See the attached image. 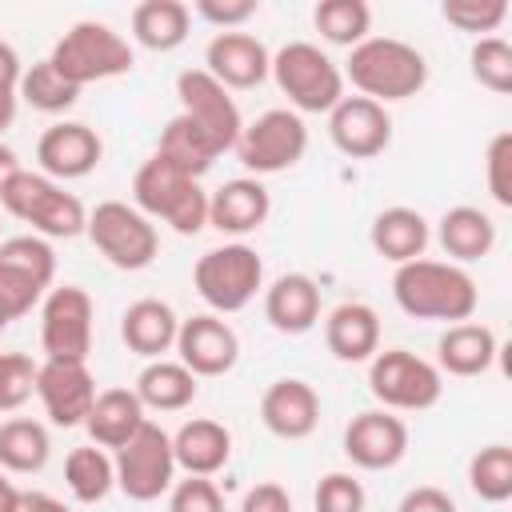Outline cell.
<instances>
[{"mask_svg":"<svg viewBox=\"0 0 512 512\" xmlns=\"http://www.w3.org/2000/svg\"><path fill=\"white\" fill-rule=\"evenodd\" d=\"M392 300L412 320L460 324V320H472V312L480 304V288H476V280L460 264L416 256L408 264H396V272H392Z\"/></svg>","mask_w":512,"mask_h":512,"instance_id":"1","label":"cell"},{"mask_svg":"<svg viewBox=\"0 0 512 512\" xmlns=\"http://www.w3.org/2000/svg\"><path fill=\"white\" fill-rule=\"evenodd\" d=\"M352 88L376 104L408 100L424 92L428 84V60L416 44L396 40V36H368L356 48H348V64L340 68Z\"/></svg>","mask_w":512,"mask_h":512,"instance_id":"2","label":"cell"},{"mask_svg":"<svg viewBox=\"0 0 512 512\" xmlns=\"http://www.w3.org/2000/svg\"><path fill=\"white\" fill-rule=\"evenodd\" d=\"M0 208L8 216H16L20 224H28L44 240H72L88 224V208L80 204V196L64 192V184H56L32 168H16L4 180Z\"/></svg>","mask_w":512,"mask_h":512,"instance_id":"3","label":"cell"},{"mask_svg":"<svg viewBox=\"0 0 512 512\" xmlns=\"http://www.w3.org/2000/svg\"><path fill=\"white\" fill-rule=\"evenodd\" d=\"M48 64L76 88L128 76L136 64L132 44L104 20H76L48 52Z\"/></svg>","mask_w":512,"mask_h":512,"instance_id":"4","label":"cell"},{"mask_svg":"<svg viewBox=\"0 0 512 512\" xmlns=\"http://www.w3.org/2000/svg\"><path fill=\"white\" fill-rule=\"evenodd\" d=\"M132 200L148 220H164L180 236H196L200 228H208V192L200 188V180L184 176L156 152L136 168Z\"/></svg>","mask_w":512,"mask_h":512,"instance_id":"5","label":"cell"},{"mask_svg":"<svg viewBox=\"0 0 512 512\" xmlns=\"http://www.w3.org/2000/svg\"><path fill=\"white\" fill-rule=\"evenodd\" d=\"M268 76L288 96L292 112H332L344 100V72L340 64L312 40H292L272 56Z\"/></svg>","mask_w":512,"mask_h":512,"instance_id":"6","label":"cell"},{"mask_svg":"<svg viewBox=\"0 0 512 512\" xmlns=\"http://www.w3.org/2000/svg\"><path fill=\"white\" fill-rule=\"evenodd\" d=\"M192 284H196V296L216 316H228V312L248 308L256 300V292L264 288V260H260V252L252 244L232 240V244L208 248L196 260Z\"/></svg>","mask_w":512,"mask_h":512,"instance_id":"7","label":"cell"},{"mask_svg":"<svg viewBox=\"0 0 512 512\" xmlns=\"http://www.w3.org/2000/svg\"><path fill=\"white\" fill-rule=\"evenodd\" d=\"M92 248L120 272H140L156 260L160 252V232L156 224L128 200H100L92 212H88V224H84Z\"/></svg>","mask_w":512,"mask_h":512,"instance_id":"8","label":"cell"},{"mask_svg":"<svg viewBox=\"0 0 512 512\" xmlns=\"http://www.w3.org/2000/svg\"><path fill=\"white\" fill-rule=\"evenodd\" d=\"M368 392L388 412H424L444 396V372L408 348H384L368 360Z\"/></svg>","mask_w":512,"mask_h":512,"instance_id":"9","label":"cell"},{"mask_svg":"<svg viewBox=\"0 0 512 512\" xmlns=\"http://www.w3.org/2000/svg\"><path fill=\"white\" fill-rule=\"evenodd\" d=\"M232 152L256 180L284 172V168L300 164V156L308 152V124L292 108H268L240 128Z\"/></svg>","mask_w":512,"mask_h":512,"instance_id":"10","label":"cell"},{"mask_svg":"<svg viewBox=\"0 0 512 512\" xmlns=\"http://www.w3.org/2000/svg\"><path fill=\"white\" fill-rule=\"evenodd\" d=\"M112 464H116V488H120L128 500H136V504L160 500V496L176 484L172 436H168L160 424H152V420H144L140 432H136L124 448H116Z\"/></svg>","mask_w":512,"mask_h":512,"instance_id":"11","label":"cell"},{"mask_svg":"<svg viewBox=\"0 0 512 512\" xmlns=\"http://www.w3.org/2000/svg\"><path fill=\"white\" fill-rule=\"evenodd\" d=\"M96 304L80 284L48 288L40 300V348L44 360H88Z\"/></svg>","mask_w":512,"mask_h":512,"instance_id":"12","label":"cell"},{"mask_svg":"<svg viewBox=\"0 0 512 512\" xmlns=\"http://www.w3.org/2000/svg\"><path fill=\"white\" fill-rule=\"evenodd\" d=\"M176 100H180V112L192 124H200L224 152L236 144V136L244 128V116H240L232 92L220 80H212L204 68H184L176 76Z\"/></svg>","mask_w":512,"mask_h":512,"instance_id":"13","label":"cell"},{"mask_svg":"<svg viewBox=\"0 0 512 512\" xmlns=\"http://www.w3.org/2000/svg\"><path fill=\"white\" fill-rule=\"evenodd\" d=\"M176 360L200 380V376H224L240 360V336L236 328L216 312H196L180 320L176 332Z\"/></svg>","mask_w":512,"mask_h":512,"instance_id":"14","label":"cell"},{"mask_svg":"<svg viewBox=\"0 0 512 512\" xmlns=\"http://www.w3.org/2000/svg\"><path fill=\"white\" fill-rule=\"evenodd\" d=\"M36 396L44 404V416L56 428H76L92 412L96 376L88 360H44L36 368Z\"/></svg>","mask_w":512,"mask_h":512,"instance_id":"15","label":"cell"},{"mask_svg":"<svg viewBox=\"0 0 512 512\" xmlns=\"http://www.w3.org/2000/svg\"><path fill=\"white\" fill-rule=\"evenodd\" d=\"M344 456L364 472H388L408 456V424L388 408L356 412L344 428Z\"/></svg>","mask_w":512,"mask_h":512,"instance_id":"16","label":"cell"},{"mask_svg":"<svg viewBox=\"0 0 512 512\" xmlns=\"http://www.w3.org/2000/svg\"><path fill=\"white\" fill-rule=\"evenodd\" d=\"M100 160H104V140L84 120H56L36 140V164L56 184L80 180V176L96 172Z\"/></svg>","mask_w":512,"mask_h":512,"instance_id":"17","label":"cell"},{"mask_svg":"<svg viewBox=\"0 0 512 512\" xmlns=\"http://www.w3.org/2000/svg\"><path fill=\"white\" fill-rule=\"evenodd\" d=\"M328 136L344 156L372 160L392 144V116L384 104H376L368 96H344L328 112Z\"/></svg>","mask_w":512,"mask_h":512,"instance_id":"18","label":"cell"},{"mask_svg":"<svg viewBox=\"0 0 512 512\" xmlns=\"http://www.w3.org/2000/svg\"><path fill=\"white\" fill-rule=\"evenodd\" d=\"M272 52L252 32H216L204 48V72L220 80L228 92H248L268 80Z\"/></svg>","mask_w":512,"mask_h":512,"instance_id":"19","label":"cell"},{"mask_svg":"<svg viewBox=\"0 0 512 512\" xmlns=\"http://www.w3.org/2000/svg\"><path fill=\"white\" fill-rule=\"evenodd\" d=\"M260 420L280 440H304L320 424V396L308 380H296V376L272 380L260 396Z\"/></svg>","mask_w":512,"mask_h":512,"instance_id":"20","label":"cell"},{"mask_svg":"<svg viewBox=\"0 0 512 512\" xmlns=\"http://www.w3.org/2000/svg\"><path fill=\"white\" fill-rule=\"evenodd\" d=\"M272 212V196L256 176H236L224 180L208 196V224L224 236H248L256 232Z\"/></svg>","mask_w":512,"mask_h":512,"instance_id":"21","label":"cell"},{"mask_svg":"<svg viewBox=\"0 0 512 512\" xmlns=\"http://www.w3.org/2000/svg\"><path fill=\"white\" fill-rule=\"evenodd\" d=\"M264 320L284 336H304L320 324V284L304 272H284L264 288Z\"/></svg>","mask_w":512,"mask_h":512,"instance_id":"22","label":"cell"},{"mask_svg":"<svg viewBox=\"0 0 512 512\" xmlns=\"http://www.w3.org/2000/svg\"><path fill=\"white\" fill-rule=\"evenodd\" d=\"M324 344L344 364H368L380 352V316L364 300H344L324 316Z\"/></svg>","mask_w":512,"mask_h":512,"instance_id":"23","label":"cell"},{"mask_svg":"<svg viewBox=\"0 0 512 512\" xmlns=\"http://www.w3.org/2000/svg\"><path fill=\"white\" fill-rule=\"evenodd\" d=\"M500 356V340L488 324H476V320H460V324H448L436 340V368L448 372V376H484Z\"/></svg>","mask_w":512,"mask_h":512,"instance_id":"24","label":"cell"},{"mask_svg":"<svg viewBox=\"0 0 512 512\" xmlns=\"http://www.w3.org/2000/svg\"><path fill=\"white\" fill-rule=\"evenodd\" d=\"M176 332H180V316L172 312L168 300L156 296L132 300L120 316V340L128 344V352L144 360H164V352L176 348Z\"/></svg>","mask_w":512,"mask_h":512,"instance_id":"25","label":"cell"},{"mask_svg":"<svg viewBox=\"0 0 512 512\" xmlns=\"http://www.w3.org/2000/svg\"><path fill=\"white\" fill-rule=\"evenodd\" d=\"M172 456L188 476H216L232 460V432L212 416L184 420L172 432Z\"/></svg>","mask_w":512,"mask_h":512,"instance_id":"26","label":"cell"},{"mask_svg":"<svg viewBox=\"0 0 512 512\" xmlns=\"http://www.w3.org/2000/svg\"><path fill=\"white\" fill-rule=\"evenodd\" d=\"M368 240H372L376 256H384L392 264H408V260L424 256V248L432 240V228H428L424 212H416L408 204H392V208L376 212V220L368 228Z\"/></svg>","mask_w":512,"mask_h":512,"instance_id":"27","label":"cell"},{"mask_svg":"<svg viewBox=\"0 0 512 512\" xmlns=\"http://www.w3.org/2000/svg\"><path fill=\"white\" fill-rule=\"evenodd\" d=\"M436 240L444 248V256L452 264H472V260H484L492 248H496V224L484 208H472V204H456L440 216L436 224Z\"/></svg>","mask_w":512,"mask_h":512,"instance_id":"28","label":"cell"},{"mask_svg":"<svg viewBox=\"0 0 512 512\" xmlns=\"http://www.w3.org/2000/svg\"><path fill=\"white\" fill-rule=\"evenodd\" d=\"M144 420H148L144 404H140V396L132 388H104V392H96L84 428H88L96 448H112L116 452V448H124L140 432Z\"/></svg>","mask_w":512,"mask_h":512,"instance_id":"29","label":"cell"},{"mask_svg":"<svg viewBox=\"0 0 512 512\" xmlns=\"http://www.w3.org/2000/svg\"><path fill=\"white\" fill-rule=\"evenodd\" d=\"M156 156L160 160H168L172 168H180L184 176H192V180H200L220 156H224V148L200 128V124H192L184 112H176L168 124H164V132H160V144H156Z\"/></svg>","mask_w":512,"mask_h":512,"instance_id":"30","label":"cell"},{"mask_svg":"<svg viewBox=\"0 0 512 512\" xmlns=\"http://www.w3.org/2000/svg\"><path fill=\"white\" fill-rule=\"evenodd\" d=\"M144 404V412H180L196 400L200 392V380L180 364V360H148L136 376V388H132Z\"/></svg>","mask_w":512,"mask_h":512,"instance_id":"31","label":"cell"},{"mask_svg":"<svg viewBox=\"0 0 512 512\" xmlns=\"http://www.w3.org/2000/svg\"><path fill=\"white\" fill-rule=\"evenodd\" d=\"M192 8L180 0H144L132 8V40L148 52H172L188 40Z\"/></svg>","mask_w":512,"mask_h":512,"instance_id":"32","label":"cell"},{"mask_svg":"<svg viewBox=\"0 0 512 512\" xmlns=\"http://www.w3.org/2000/svg\"><path fill=\"white\" fill-rule=\"evenodd\" d=\"M48 456H52V436L40 420L12 416L0 424V472L32 476L48 464Z\"/></svg>","mask_w":512,"mask_h":512,"instance_id":"33","label":"cell"},{"mask_svg":"<svg viewBox=\"0 0 512 512\" xmlns=\"http://www.w3.org/2000/svg\"><path fill=\"white\" fill-rule=\"evenodd\" d=\"M64 484L80 504H100L116 488V464H112V456L104 448L80 444L64 460Z\"/></svg>","mask_w":512,"mask_h":512,"instance_id":"34","label":"cell"},{"mask_svg":"<svg viewBox=\"0 0 512 512\" xmlns=\"http://www.w3.org/2000/svg\"><path fill=\"white\" fill-rule=\"evenodd\" d=\"M312 24L316 32L336 44V48H356L360 40H368L372 28V8L364 0H320L312 8Z\"/></svg>","mask_w":512,"mask_h":512,"instance_id":"35","label":"cell"},{"mask_svg":"<svg viewBox=\"0 0 512 512\" xmlns=\"http://www.w3.org/2000/svg\"><path fill=\"white\" fill-rule=\"evenodd\" d=\"M16 96H20L28 108H36V112L56 116V112H68V108L80 100V88H76V84H68V80H64L48 60H36L32 68H24V72H20Z\"/></svg>","mask_w":512,"mask_h":512,"instance_id":"36","label":"cell"},{"mask_svg":"<svg viewBox=\"0 0 512 512\" xmlns=\"http://www.w3.org/2000/svg\"><path fill=\"white\" fill-rule=\"evenodd\" d=\"M468 488L484 504H504L512 500V448L508 444H484L468 460Z\"/></svg>","mask_w":512,"mask_h":512,"instance_id":"37","label":"cell"},{"mask_svg":"<svg viewBox=\"0 0 512 512\" xmlns=\"http://www.w3.org/2000/svg\"><path fill=\"white\" fill-rule=\"evenodd\" d=\"M0 268H12L28 280H36L40 288H52L56 280V252L44 236L36 232H24V236H12V240H0Z\"/></svg>","mask_w":512,"mask_h":512,"instance_id":"38","label":"cell"},{"mask_svg":"<svg viewBox=\"0 0 512 512\" xmlns=\"http://www.w3.org/2000/svg\"><path fill=\"white\" fill-rule=\"evenodd\" d=\"M468 68L480 88H488L496 96L512 92V44L504 36H480L468 52Z\"/></svg>","mask_w":512,"mask_h":512,"instance_id":"39","label":"cell"},{"mask_svg":"<svg viewBox=\"0 0 512 512\" xmlns=\"http://www.w3.org/2000/svg\"><path fill=\"white\" fill-rule=\"evenodd\" d=\"M440 16L460 32L492 36L508 20V4L504 0H448V4H440Z\"/></svg>","mask_w":512,"mask_h":512,"instance_id":"40","label":"cell"},{"mask_svg":"<svg viewBox=\"0 0 512 512\" xmlns=\"http://www.w3.org/2000/svg\"><path fill=\"white\" fill-rule=\"evenodd\" d=\"M36 368L24 352H0V412H16L36 392Z\"/></svg>","mask_w":512,"mask_h":512,"instance_id":"41","label":"cell"},{"mask_svg":"<svg viewBox=\"0 0 512 512\" xmlns=\"http://www.w3.org/2000/svg\"><path fill=\"white\" fill-rule=\"evenodd\" d=\"M312 504H316V512H364L368 496H364V484L352 472H328L316 484Z\"/></svg>","mask_w":512,"mask_h":512,"instance_id":"42","label":"cell"},{"mask_svg":"<svg viewBox=\"0 0 512 512\" xmlns=\"http://www.w3.org/2000/svg\"><path fill=\"white\" fill-rule=\"evenodd\" d=\"M484 180L500 208H512V132H496L484 152Z\"/></svg>","mask_w":512,"mask_h":512,"instance_id":"43","label":"cell"},{"mask_svg":"<svg viewBox=\"0 0 512 512\" xmlns=\"http://www.w3.org/2000/svg\"><path fill=\"white\" fill-rule=\"evenodd\" d=\"M168 512H224V496L212 476H188L168 488Z\"/></svg>","mask_w":512,"mask_h":512,"instance_id":"44","label":"cell"},{"mask_svg":"<svg viewBox=\"0 0 512 512\" xmlns=\"http://www.w3.org/2000/svg\"><path fill=\"white\" fill-rule=\"evenodd\" d=\"M256 8H260L256 0H196L192 4V12L220 32H240V24L256 16Z\"/></svg>","mask_w":512,"mask_h":512,"instance_id":"45","label":"cell"},{"mask_svg":"<svg viewBox=\"0 0 512 512\" xmlns=\"http://www.w3.org/2000/svg\"><path fill=\"white\" fill-rule=\"evenodd\" d=\"M240 512H292V496H288L284 484L260 480V484H252V488L244 492Z\"/></svg>","mask_w":512,"mask_h":512,"instance_id":"46","label":"cell"},{"mask_svg":"<svg viewBox=\"0 0 512 512\" xmlns=\"http://www.w3.org/2000/svg\"><path fill=\"white\" fill-rule=\"evenodd\" d=\"M396 512H456V500L444 488H436V484H420V488L404 492Z\"/></svg>","mask_w":512,"mask_h":512,"instance_id":"47","label":"cell"},{"mask_svg":"<svg viewBox=\"0 0 512 512\" xmlns=\"http://www.w3.org/2000/svg\"><path fill=\"white\" fill-rule=\"evenodd\" d=\"M20 72H24V64H20L16 48H12L8 40H0V88H4V92H16Z\"/></svg>","mask_w":512,"mask_h":512,"instance_id":"48","label":"cell"},{"mask_svg":"<svg viewBox=\"0 0 512 512\" xmlns=\"http://www.w3.org/2000/svg\"><path fill=\"white\" fill-rule=\"evenodd\" d=\"M16 512H72V508L52 492H20Z\"/></svg>","mask_w":512,"mask_h":512,"instance_id":"49","label":"cell"},{"mask_svg":"<svg viewBox=\"0 0 512 512\" xmlns=\"http://www.w3.org/2000/svg\"><path fill=\"white\" fill-rule=\"evenodd\" d=\"M16 104H20V96L0 88V136L12 128V120H16Z\"/></svg>","mask_w":512,"mask_h":512,"instance_id":"50","label":"cell"},{"mask_svg":"<svg viewBox=\"0 0 512 512\" xmlns=\"http://www.w3.org/2000/svg\"><path fill=\"white\" fill-rule=\"evenodd\" d=\"M16 500H20V488L8 480V472H0V512H16Z\"/></svg>","mask_w":512,"mask_h":512,"instance_id":"51","label":"cell"},{"mask_svg":"<svg viewBox=\"0 0 512 512\" xmlns=\"http://www.w3.org/2000/svg\"><path fill=\"white\" fill-rule=\"evenodd\" d=\"M16 168H20V160H16V152H12V148H8L4 140H0V188H4V180H8V176H12Z\"/></svg>","mask_w":512,"mask_h":512,"instance_id":"52","label":"cell"},{"mask_svg":"<svg viewBox=\"0 0 512 512\" xmlns=\"http://www.w3.org/2000/svg\"><path fill=\"white\" fill-rule=\"evenodd\" d=\"M8 324H12V320H8V312H4V308H0V332H4V328H8Z\"/></svg>","mask_w":512,"mask_h":512,"instance_id":"53","label":"cell"}]
</instances>
